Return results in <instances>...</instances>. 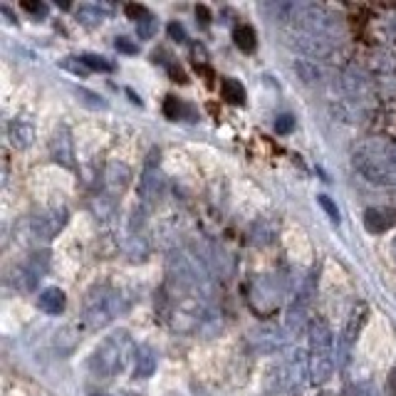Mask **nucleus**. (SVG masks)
<instances>
[{"instance_id":"a18cd8bd","label":"nucleus","mask_w":396,"mask_h":396,"mask_svg":"<svg viewBox=\"0 0 396 396\" xmlns=\"http://www.w3.org/2000/svg\"><path fill=\"white\" fill-rule=\"evenodd\" d=\"M394 156H396V142H394Z\"/></svg>"},{"instance_id":"72a5a7b5","label":"nucleus","mask_w":396,"mask_h":396,"mask_svg":"<svg viewBox=\"0 0 396 396\" xmlns=\"http://www.w3.org/2000/svg\"><path fill=\"white\" fill-rule=\"evenodd\" d=\"M114 48H117L119 53H124V55H136V53H139V48H136V45L129 40V37H117Z\"/></svg>"},{"instance_id":"dca6fc26","label":"nucleus","mask_w":396,"mask_h":396,"mask_svg":"<svg viewBox=\"0 0 396 396\" xmlns=\"http://www.w3.org/2000/svg\"><path fill=\"white\" fill-rule=\"evenodd\" d=\"M156 352L149 344H142V347H136V355H134V377L136 379H149L154 377L156 372Z\"/></svg>"},{"instance_id":"a878e982","label":"nucleus","mask_w":396,"mask_h":396,"mask_svg":"<svg viewBox=\"0 0 396 396\" xmlns=\"http://www.w3.org/2000/svg\"><path fill=\"white\" fill-rule=\"evenodd\" d=\"M79 59L84 62L87 70H95V72H112L114 70L112 62H109L106 57H102V55H82Z\"/></svg>"},{"instance_id":"49530a36","label":"nucleus","mask_w":396,"mask_h":396,"mask_svg":"<svg viewBox=\"0 0 396 396\" xmlns=\"http://www.w3.org/2000/svg\"><path fill=\"white\" fill-rule=\"evenodd\" d=\"M95 396H104V394H95Z\"/></svg>"},{"instance_id":"412c9836","label":"nucleus","mask_w":396,"mask_h":396,"mask_svg":"<svg viewBox=\"0 0 396 396\" xmlns=\"http://www.w3.org/2000/svg\"><path fill=\"white\" fill-rule=\"evenodd\" d=\"M233 40H236L238 50H243V53H253L255 45H258V35H255V30L250 25H238L233 30Z\"/></svg>"},{"instance_id":"ddd939ff","label":"nucleus","mask_w":396,"mask_h":396,"mask_svg":"<svg viewBox=\"0 0 396 396\" xmlns=\"http://www.w3.org/2000/svg\"><path fill=\"white\" fill-rule=\"evenodd\" d=\"M283 330H278L275 325H261L250 332V349L258 355H275L283 347Z\"/></svg>"},{"instance_id":"f8f14e48","label":"nucleus","mask_w":396,"mask_h":396,"mask_svg":"<svg viewBox=\"0 0 396 396\" xmlns=\"http://www.w3.org/2000/svg\"><path fill=\"white\" fill-rule=\"evenodd\" d=\"M295 45L302 55H308L312 59H327L334 53V45H332V37L325 35H312V32H295Z\"/></svg>"},{"instance_id":"7ed1b4c3","label":"nucleus","mask_w":396,"mask_h":396,"mask_svg":"<svg viewBox=\"0 0 396 396\" xmlns=\"http://www.w3.org/2000/svg\"><path fill=\"white\" fill-rule=\"evenodd\" d=\"M126 310V297L122 290H114L109 285H100L89 292L84 300V322L89 327H106Z\"/></svg>"},{"instance_id":"b1692460","label":"nucleus","mask_w":396,"mask_h":396,"mask_svg":"<svg viewBox=\"0 0 396 396\" xmlns=\"http://www.w3.org/2000/svg\"><path fill=\"white\" fill-rule=\"evenodd\" d=\"M253 243L255 245H267V243H272V238H275V225L270 223V220H261V223L253 225Z\"/></svg>"},{"instance_id":"e433bc0d","label":"nucleus","mask_w":396,"mask_h":396,"mask_svg":"<svg viewBox=\"0 0 396 396\" xmlns=\"http://www.w3.org/2000/svg\"><path fill=\"white\" fill-rule=\"evenodd\" d=\"M384 35H386V40L396 42V15L386 18V23H384Z\"/></svg>"},{"instance_id":"6ab92c4d","label":"nucleus","mask_w":396,"mask_h":396,"mask_svg":"<svg viewBox=\"0 0 396 396\" xmlns=\"http://www.w3.org/2000/svg\"><path fill=\"white\" fill-rule=\"evenodd\" d=\"M295 72H297V77H300L305 84H319V82H322V70H319L317 62H312V59H297Z\"/></svg>"},{"instance_id":"c756f323","label":"nucleus","mask_w":396,"mask_h":396,"mask_svg":"<svg viewBox=\"0 0 396 396\" xmlns=\"http://www.w3.org/2000/svg\"><path fill=\"white\" fill-rule=\"evenodd\" d=\"M59 65L65 67V70L75 72V75H79V77H84V75H87V72H89L79 57H65V59H62V62H59Z\"/></svg>"},{"instance_id":"6e6552de","label":"nucleus","mask_w":396,"mask_h":396,"mask_svg":"<svg viewBox=\"0 0 396 396\" xmlns=\"http://www.w3.org/2000/svg\"><path fill=\"white\" fill-rule=\"evenodd\" d=\"M70 220V213L65 206H55V208H45V211L35 213L30 218V231L37 241H53L62 228Z\"/></svg>"},{"instance_id":"bb28decb","label":"nucleus","mask_w":396,"mask_h":396,"mask_svg":"<svg viewBox=\"0 0 396 396\" xmlns=\"http://www.w3.org/2000/svg\"><path fill=\"white\" fill-rule=\"evenodd\" d=\"M156 32V18L154 15H149V18H144L142 23H136V35H139V40H151Z\"/></svg>"},{"instance_id":"4468645a","label":"nucleus","mask_w":396,"mask_h":396,"mask_svg":"<svg viewBox=\"0 0 396 396\" xmlns=\"http://www.w3.org/2000/svg\"><path fill=\"white\" fill-rule=\"evenodd\" d=\"M131 181V169L124 164V161H109L104 166V189L106 194H122V191L129 186Z\"/></svg>"},{"instance_id":"39448f33","label":"nucleus","mask_w":396,"mask_h":396,"mask_svg":"<svg viewBox=\"0 0 396 396\" xmlns=\"http://www.w3.org/2000/svg\"><path fill=\"white\" fill-rule=\"evenodd\" d=\"M339 87H342L344 97H347L357 109H361V106L369 104V102L377 97V87H374L372 75L357 65H347L339 72Z\"/></svg>"},{"instance_id":"0eeeda50","label":"nucleus","mask_w":396,"mask_h":396,"mask_svg":"<svg viewBox=\"0 0 396 396\" xmlns=\"http://www.w3.org/2000/svg\"><path fill=\"white\" fill-rule=\"evenodd\" d=\"M369 319V305L367 302H355L352 310L347 314V322H344V330L337 339V364L339 367H347L349 361V355H352V347H355L357 337L361 334L364 325H367Z\"/></svg>"},{"instance_id":"a19ab883","label":"nucleus","mask_w":396,"mask_h":396,"mask_svg":"<svg viewBox=\"0 0 396 396\" xmlns=\"http://www.w3.org/2000/svg\"><path fill=\"white\" fill-rule=\"evenodd\" d=\"M389 394L396 396V367L391 369V374H389Z\"/></svg>"},{"instance_id":"1a4fd4ad","label":"nucleus","mask_w":396,"mask_h":396,"mask_svg":"<svg viewBox=\"0 0 396 396\" xmlns=\"http://www.w3.org/2000/svg\"><path fill=\"white\" fill-rule=\"evenodd\" d=\"M48 267H50V253L48 250H35L30 255L28 261L20 265L18 272V287L23 290H35L37 283H40L45 275H48Z\"/></svg>"},{"instance_id":"79ce46f5","label":"nucleus","mask_w":396,"mask_h":396,"mask_svg":"<svg viewBox=\"0 0 396 396\" xmlns=\"http://www.w3.org/2000/svg\"><path fill=\"white\" fill-rule=\"evenodd\" d=\"M126 95L131 97V102H134V104H139V106H142V100H139V97H136L134 92H131V89H126Z\"/></svg>"},{"instance_id":"f704fd0d","label":"nucleus","mask_w":396,"mask_h":396,"mask_svg":"<svg viewBox=\"0 0 396 396\" xmlns=\"http://www.w3.org/2000/svg\"><path fill=\"white\" fill-rule=\"evenodd\" d=\"M169 37L176 42H186V30L184 25H178V23H171L169 25Z\"/></svg>"},{"instance_id":"ea45409f","label":"nucleus","mask_w":396,"mask_h":396,"mask_svg":"<svg viewBox=\"0 0 396 396\" xmlns=\"http://www.w3.org/2000/svg\"><path fill=\"white\" fill-rule=\"evenodd\" d=\"M196 18H201L203 25L211 23V12H208V8H206V6H198V8H196Z\"/></svg>"},{"instance_id":"9d476101","label":"nucleus","mask_w":396,"mask_h":396,"mask_svg":"<svg viewBox=\"0 0 396 396\" xmlns=\"http://www.w3.org/2000/svg\"><path fill=\"white\" fill-rule=\"evenodd\" d=\"M50 156H53L55 164L65 166V169H75V139H72V131L65 124H59L55 129L53 139H50Z\"/></svg>"},{"instance_id":"aec40b11","label":"nucleus","mask_w":396,"mask_h":396,"mask_svg":"<svg viewBox=\"0 0 396 396\" xmlns=\"http://www.w3.org/2000/svg\"><path fill=\"white\" fill-rule=\"evenodd\" d=\"M364 225H367L369 233H384L391 225V220L381 208H367V213H364Z\"/></svg>"},{"instance_id":"f257e3e1","label":"nucleus","mask_w":396,"mask_h":396,"mask_svg":"<svg viewBox=\"0 0 396 396\" xmlns=\"http://www.w3.org/2000/svg\"><path fill=\"white\" fill-rule=\"evenodd\" d=\"M134 355L136 347L131 342L129 332L117 330L95 347L92 357H89V372L97 379H112L119 372H124L126 364L134 359Z\"/></svg>"},{"instance_id":"5701e85b","label":"nucleus","mask_w":396,"mask_h":396,"mask_svg":"<svg viewBox=\"0 0 396 396\" xmlns=\"http://www.w3.org/2000/svg\"><path fill=\"white\" fill-rule=\"evenodd\" d=\"M77 18L82 25H87V28H97V25H102V20H104V12L100 10V6H79L77 8Z\"/></svg>"},{"instance_id":"58836bf2","label":"nucleus","mask_w":396,"mask_h":396,"mask_svg":"<svg viewBox=\"0 0 396 396\" xmlns=\"http://www.w3.org/2000/svg\"><path fill=\"white\" fill-rule=\"evenodd\" d=\"M357 396H379V391L374 389L372 381H361V384L357 386Z\"/></svg>"},{"instance_id":"4be33fe9","label":"nucleus","mask_w":396,"mask_h":396,"mask_svg":"<svg viewBox=\"0 0 396 396\" xmlns=\"http://www.w3.org/2000/svg\"><path fill=\"white\" fill-rule=\"evenodd\" d=\"M220 95H223L225 102H231V104H245V87H243L238 79L225 77L223 82H220Z\"/></svg>"},{"instance_id":"2eb2a0df","label":"nucleus","mask_w":396,"mask_h":396,"mask_svg":"<svg viewBox=\"0 0 396 396\" xmlns=\"http://www.w3.org/2000/svg\"><path fill=\"white\" fill-rule=\"evenodd\" d=\"M8 139H10V144L15 149H30L35 144V126L25 117L12 119L8 124Z\"/></svg>"},{"instance_id":"f03ea898","label":"nucleus","mask_w":396,"mask_h":396,"mask_svg":"<svg viewBox=\"0 0 396 396\" xmlns=\"http://www.w3.org/2000/svg\"><path fill=\"white\" fill-rule=\"evenodd\" d=\"M308 337V374L312 384H325L334 374V334L325 317H312Z\"/></svg>"},{"instance_id":"c03bdc74","label":"nucleus","mask_w":396,"mask_h":396,"mask_svg":"<svg viewBox=\"0 0 396 396\" xmlns=\"http://www.w3.org/2000/svg\"><path fill=\"white\" fill-rule=\"evenodd\" d=\"M391 253H394V261H396V236H394V241H391Z\"/></svg>"},{"instance_id":"37998d69","label":"nucleus","mask_w":396,"mask_h":396,"mask_svg":"<svg viewBox=\"0 0 396 396\" xmlns=\"http://www.w3.org/2000/svg\"><path fill=\"white\" fill-rule=\"evenodd\" d=\"M57 6L62 8V10H70V3H67V0H57Z\"/></svg>"},{"instance_id":"c9c22d12","label":"nucleus","mask_w":396,"mask_h":396,"mask_svg":"<svg viewBox=\"0 0 396 396\" xmlns=\"http://www.w3.org/2000/svg\"><path fill=\"white\" fill-rule=\"evenodd\" d=\"M191 55L196 57V65H203V62L208 59L206 48H203V45H198V42H194V45H191Z\"/></svg>"},{"instance_id":"473e14b6","label":"nucleus","mask_w":396,"mask_h":396,"mask_svg":"<svg viewBox=\"0 0 396 396\" xmlns=\"http://www.w3.org/2000/svg\"><path fill=\"white\" fill-rule=\"evenodd\" d=\"M23 6V10L32 12V15H37V18H45L48 15V6L45 3H30V0H25V3H20Z\"/></svg>"},{"instance_id":"4c0bfd02","label":"nucleus","mask_w":396,"mask_h":396,"mask_svg":"<svg viewBox=\"0 0 396 396\" xmlns=\"http://www.w3.org/2000/svg\"><path fill=\"white\" fill-rule=\"evenodd\" d=\"M169 75H171L173 82H181V84L189 82V77H186V72L181 70V67H176V65H169Z\"/></svg>"},{"instance_id":"a211bd4d","label":"nucleus","mask_w":396,"mask_h":396,"mask_svg":"<svg viewBox=\"0 0 396 396\" xmlns=\"http://www.w3.org/2000/svg\"><path fill=\"white\" fill-rule=\"evenodd\" d=\"M89 208L97 216V220H112L117 216V201L112 194H100L89 201Z\"/></svg>"},{"instance_id":"7c9ffc66","label":"nucleus","mask_w":396,"mask_h":396,"mask_svg":"<svg viewBox=\"0 0 396 396\" xmlns=\"http://www.w3.org/2000/svg\"><path fill=\"white\" fill-rule=\"evenodd\" d=\"M275 129H278V134H290V131L295 129V119H292L290 114H280V117L275 119Z\"/></svg>"},{"instance_id":"2f4dec72","label":"nucleus","mask_w":396,"mask_h":396,"mask_svg":"<svg viewBox=\"0 0 396 396\" xmlns=\"http://www.w3.org/2000/svg\"><path fill=\"white\" fill-rule=\"evenodd\" d=\"M124 10H126V15H129L131 20H136V23H142L144 18H149V15H151V12H149L144 6H134V3H131V6H126Z\"/></svg>"},{"instance_id":"20e7f679","label":"nucleus","mask_w":396,"mask_h":396,"mask_svg":"<svg viewBox=\"0 0 396 396\" xmlns=\"http://www.w3.org/2000/svg\"><path fill=\"white\" fill-rule=\"evenodd\" d=\"M159 159L161 151L159 149H151L144 161V171L139 178V203H142L144 211L149 208H156L161 203V198L166 196V176L159 169Z\"/></svg>"},{"instance_id":"cd10ccee","label":"nucleus","mask_w":396,"mask_h":396,"mask_svg":"<svg viewBox=\"0 0 396 396\" xmlns=\"http://www.w3.org/2000/svg\"><path fill=\"white\" fill-rule=\"evenodd\" d=\"M181 112H184V104L176 100V97H166V102H164V114L169 119H181Z\"/></svg>"},{"instance_id":"423d86ee","label":"nucleus","mask_w":396,"mask_h":396,"mask_svg":"<svg viewBox=\"0 0 396 396\" xmlns=\"http://www.w3.org/2000/svg\"><path fill=\"white\" fill-rule=\"evenodd\" d=\"M369 75L379 95L384 100H396V55L391 50L379 48L369 55Z\"/></svg>"},{"instance_id":"9b49d317","label":"nucleus","mask_w":396,"mask_h":396,"mask_svg":"<svg viewBox=\"0 0 396 396\" xmlns=\"http://www.w3.org/2000/svg\"><path fill=\"white\" fill-rule=\"evenodd\" d=\"M355 169L367 178L369 184H377V186H394L396 184V171L389 169L386 164L377 159H369L364 154H355Z\"/></svg>"},{"instance_id":"c85d7f7f","label":"nucleus","mask_w":396,"mask_h":396,"mask_svg":"<svg viewBox=\"0 0 396 396\" xmlns=\"http://www.w3.org/2000/svg\"><path fill=\"white\" fill-rule=\"evenodd\" d=\"M317 203L319 206H322V211L327 213V216H330L332 220H334V223H339V211H337V206H334V201H332L330 196H317Z\"/></svg>"},{"instance_id":"393cba45","label":"nucleus","mask_w":396,"mask_h":396,"mask_svg":"<svg viewBox=\"0 0 396 396\" xmlns=\"http://www.w3.org/2000/svg\"><path fill=\"white\" fill-rule=\"evenodd\" d=\"M75 95H77V100L82 102L84 106H89V109H106V102L102 100L97 92H89V89H84V87H77L75 89Z\"/></svg>"},{"instance_id":"f3484780","label":"nucleus","mask_w":396,"mask_h":396,"mask_svg":"<svg viewBox=\"0 0 396 396\" xmlns=\"http://www.w3.org/2000/svg\"><path fill=\"white\" fill-rule=\"evenodd\" d=\"M65 305H67V297L59 287H48V290H42L40 297H37V308L48 314H59L65 310Z\"/></svg>"}]
</instances>
